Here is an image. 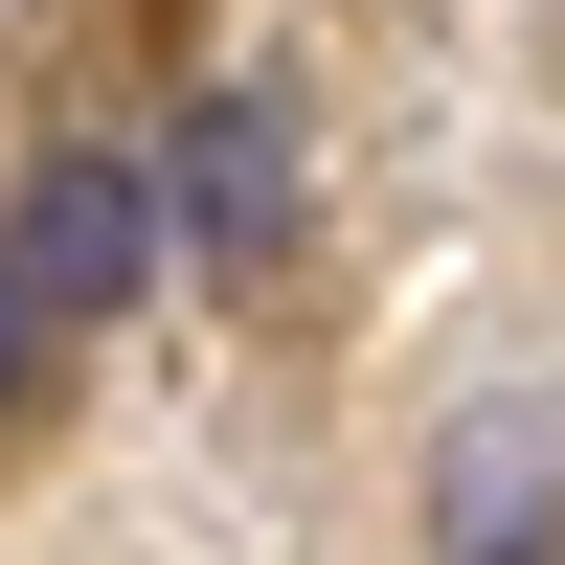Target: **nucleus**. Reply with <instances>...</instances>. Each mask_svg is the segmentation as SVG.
Returning a JSON list of instances; mask_svg holds the SVG:
<instances>
[{"mask_svg":"<svg viewBox=\"0 0 565 565\" xmlns=\"http://www.w3.org/2000/svg\"><path fill=\"white\" fill-rule=\"evenodd\" d=\"M159 226L204 271H271L295 249V114H271V90H204V114L159 136Z\"/></svg>","mask_w":565,"mask_h":565,"instance_id":"f257e3e1","label":"nucleus"},{"mask_svg":"<svg viewBox=\"0 0 565 565\" xmlns=\"http://www.w3.org/2000/svg\"><path fill=\"white\" fill-rule=\"evenodd\" d=\"M0 249H23L45 317H114L136 271H159V159H90V136H68V159L23 181V226H0Z\"/></svg>","mask_w":565,"mask_h":565,"instance_id":"f03ea898","label":"nucleus"},{"mask_svg":"<svg viewBox=\"0 0 565 565\" xmlns=\"http://www.w3.org/2000/svg\"><path fill=\"white\" fill-rule=\"evenodd\" d=\"M45 340H68V317L23 295V249H0V430H23V385H45Z\"/></svg>","mask_w":565,"mask_h":565,"instance_id":"7ed1b4c3","label":"nucleus"}]
</instances>
